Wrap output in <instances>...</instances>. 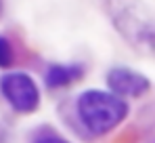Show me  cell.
Returning <instances> with one entry per match:
<instances>
[{
	"instance_id": "2",
	"label": "cell",
	"mask_w": 155,
	"mask_h": 143,
	"mask_svg": "<svg viewBox=\"0 0 155 143\" xmlns=\"http://www.w3.org/2000/svg\"><path fill=\"white\" fill-rule=\"evenodd\" d=\"M0 89L19 112H31L38 105V89L25 74H6L0 80Z\"/></svg>"
},
{
	"instance_id": "6",
	"label": "cell",
	"mask_w": 155,
	"mask_h": 143,
	"mask_svg": "<svg viewBox=\"0 0 155 143\" xmlns=\"http://www.w3.org/2000/svg\"><path fill=\"white\" fill-rule=\"evenodd\" d=\"M36 143H67V141H63V139H59V137H40Z\"/></svg>"
},
{
	"instance_id": "3",
	"label": "cell",
	"mask_w": 155,
	"mask_h": 143,
	"mask_svg": "<svg viewBox=\"0 0 155 143\" xmlns=\"http://www.w3.org/2000/svg\"><path fill=\"white\" fill-rule=\"evenodd\" d=\"M109 86L122 95H140L149 89V80L136 72L117 68V70H111V74H109Z\"/></svg>"
},
{
	"instance_id": "5",
	"label": "cell",
	"mask_w": 155,
	"mask_h": 143,
	"mask_svg": "<svg viewBox=\"0 0 155 143\" xmlns=\"http://www.w3.org/2000/svg\"><path fill=\"white\" fill-rule=\"evenodd\" d=\"M11 61H13V48L4 38H0V65L6 68Z\"/></svg>"
},
{
	"instance_id": "4",
	"label": "cell",
	"mask_w": 155,
	"mask_h": 143,
	"mask_svg": "<svg viewBox=\"0 0 155 143\" xmlns=\"http://www.w3.org/2000/svg\"><path fill=\"white\" fill-rule=\"evenodd\" d=\"M80 74H82V70H80L78 65H74V68H67V65H52L51 70H48V74H46V84L52 86V89H59V86H63V84L76 80Z\"/></svg>"
},
{
	"instance_id": "1",
	"label": "cell",
	"mask_w": 155,
	"mask_h": 143,
	"mask_svg": "<svg viewBox=\"0 0 155 143\" xmlns=\"http://www.w3.org/2000/svg\"><path fill=\"white\" fill-rule=\"evenodd\" d=\"M80 116L84 124L92 133H107L120 120L126 116V103H122L117 97L101 93V91H88L80 97Z\"/></svg>"
}]
</instances>
